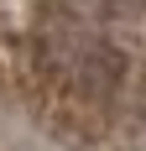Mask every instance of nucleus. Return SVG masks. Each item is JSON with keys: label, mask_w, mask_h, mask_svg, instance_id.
<instances>
[{"label": "nucleus", "mask_w": 146, "mask_h": 151, "mask_svg": "<svg viewBox=\"0 0 146 151\" xmlns=\"http://www.w3.org/2000/svg\"><path fill=\"white\" fill-rule=\"evenodd\" d=\"M0 89L78 151H146V0H0Z\"/></svg>", "instance_id": "nucleus-1"}]
</instances>
